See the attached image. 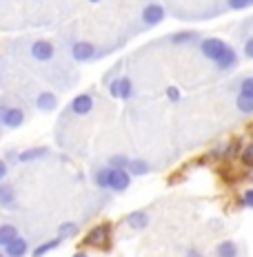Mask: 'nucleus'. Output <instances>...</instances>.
<instances>
[{"instance_id":"obj_15","label":"nucleus","mask_w":253,"mask_h":257,"mask_svg":"<svg viewBox=\"0 0 253 257\" xmlns=\"http://www.w3.org/2000/svg\"><path fill=\"white\" fill-rule=\"evenodd\" d=\"M215 67H218L220 71H231V69H235L238 67V51H235L233 47H229V49L222 53V58L215 62Z\"/></svg>"},{"instance_id":"obj_23","label":"nucleus","mask_w":253,"mask_h":257,"mask_svg":"<svg viewBox=\"0 0 253 257\" xmlns=\"http://www.w3.org/2000/svg\"><path fill=\"white\" fill-rule=\"evenodd\" d=\"M94 182H96V186H98V189L109 191V167H102V169L96 171Z\"/></svg>"},{"instance_id":"obj_22","label":"nucleus","mask_w":253,"mask_h":257,"mask_svg":"<svg viewBox=\"0 0 253 257\" xmlns=\"http://www.w3.org/2000/svg\"><path fill=\"white\" fill-rule=\"evenodd\" d=\"M80 231V226L76 222H62L60 226H58V235H60L62 239H67V237H76Z\"/></svg>"},{"instance_id":"obj_14","label":"nucleus","mask_w":253,"mask_h":257,"mask_svg":"<svg viewBox=\"0 0 253 257\" xmlns=\"http://www.w3.org/2000/svg\"><path fill=\"white\" fill-rule=\"evenodd\" d=\"M27 253H29V242L25 237H20V235L9 246H5V255L7 257H25Z\"/></svg>"},{"instance_id":"obj_30","label":"nucleus","mask_w":253,"mask_h":257,"mask_svg":"<svg viewBox=\"0 0 253 257\" xmlns=\"http://www.w3.org/2000/svg\"><path fill=\"white\" fill-rule=\"evenodd\" d=\"M240 204L246 206V208H253V189L244 191V195H242V202H240Z\"/></svg>"},{"instance_id":"obj_31","label":"nucleus","mask_w":253,"mask_h":257,"mask_svg":"<svg viewBox=\"0 0 253 257\" xmlns=\"http://www.w3.org/2000/svg\"><path fill=\"white\" fill-rule=\"evenodd\" d=\"M227 5L231 9H246L249 7V0H227Z\"/></svg>"},{"instance_id":"obj_10","label":"nucleus","mask_w":253,"mask_h":257,"mask_svg":"<svg viewBox=\"0 0 253 257\" xmlns=\"http://www.w3.org/2000/svg\"><path fill=\"white\" fill-rule=\"evenodd\" d=\"M18 206V195H16V189L9 182H0V208H7V211H14Z\"/></svg>"},{"instance_id":"obj_19","label":"nucleus","mask_w":253,"mask_h":257,"mask_svg":"<svg viewBox=\"0 0 253 257\" xmlns=\"http://www.w3.org/2000/svg\"><path fill=\"white\" fill-rule=\"evenodd\" d=\"M127 171H129L131 175H136V178H142V175H147L149 171H151V167H149L147 160H131Z\"/></svg>"},{"instance_id":"obj_11","label":"nucleus","mask_w":253,"mask_h":257,"mask_svg":"<svg viewBox=\"0 0 253 257\" xmlns=\"http://www.w3.org/2000/svg\"><path fill=\"white\" fill-rule=\"evenodd\" d=\"M34 104L38 111H42V113H51V111H56V106H58V98H56V93H51V91H40V93L36 95Z\"/></svg>"},{"instance_id":"obj_13","label":"nucleus","mask_w":253,"mask_h":257,"mask_svg":"<svg viewBox=\"0 0 253 257\" xmlns=\"http://www.w3.org/2000/svg\"><path fill=\"white\" fill-rule=\"evenodd\" d=\"M49 155V149L47 147H31V149H25V151L18 153V164H29V162H36L40 158H47Z\"/></svg>"},{"instance_id":"obj_26","label":"nucleus","mask_w":253,"mask_h":257,"mask_svg":"<svg viewBox=\"0 0 253 257\" xmlns=\"http://www.w3.org/2000/svg\"><path fill=\"white\" fill-rule=\"evenodd\" d=\"M238 93H242V95H251V98H253V76H246V78H242V80H240V84H238Z\"/></svg>"},{"instance_id":"obj_6","label":"nucleus","mask_w":253,"mask_h":257,"mask_svg":"<svg viewBox=\"0 0 253 257\" xmlns=\"http://www.w3.org/2000/svg\"><path fill=\"white\" fill-rule=\"evenodd\" d=\"M131 184V173L127 169H111L109 167V191L122 193Z\"/></svg>"},{"instance_id":"obj_8","label":"nucleus","mask_w":253,"mask_h":257,"mask_svg":"<svg viewBox=\"0 0 253 257\" xmlns=\"http://www.w3.org/2000/svg\"><path fill=\"white\" fill-rule=\"evenodd\" d=\"M164 7L162 5H158V3H149L147 7L142 9V23L147 25V27H155V25H160L164 20Z\"/></svg>"},{"instance_id":"obj_29","label":"nucleus","mask_w":253,"mask_h":257,"mask_svg":"<svg viewBox=\"0 0 253 257\" xmlns=\"http://www.w3.org/2000/svg\"><path fill=\"white\" fill-rule=\"evenodd\" d=\"M242 51H244V58H249V60H253V36L251 38L244 40V47H242Z\"/></svg>"},{"instance_id":"obj_1","label":"nucleus","mask_w":253,"mask_h":257,"mask_svg":"<svg viewBox=\"0 0 253 257\" xmlns=\"http://www.w3.org/2000/svg\"><path fill=\"white\" fill-rule=\"evenodd\" d=\"M85 246H91V248H102L107 250L111 246V224L109 222H100L96 224L91 231L85 235Z\"/></svg>"},{"instance_id":"obj_18","label":"nucleus","mask_w":253,"mask_h":257,"mask_svg":"<svg viewBox=\"0 0 253 257\" xmlns=\"http://www.w3.org/2000/svg\"><path fill=\"white\" fill-rule=\"evenodd\" d=\"M62 244V237H56V239H47V242H42L40 246H36L34 248V257H42V255H47V253H51V250H56L58 246Z\"/></svg>"},{"instance_id":"obj_25","label":"nucleus","mask_w":253,"mask_h":257,"mask_svg":"<svg viewBox=\"0 0 253 257\" xmlns=\"http://www.w3.org/2000/svg\"><path fill=\"white\" fill-rule=\"evenodd\" d=\"M240 160H242V164H244L246 169H253V142L246 144V147L240 151Z\"/></svg>"},{"instance_id":"obj_32","label":"nucleus","mask_w":253,"mask_h":257,"mask_svg":"<svg viewBox=\"0 0 253 257\" xmlns=\"http://www.w3.org/2000/svg\"><path fill=\"white\" fill-rule=\"evenodd\" d=\"M7 173H9V164L5 162L3 158H0V182H5V178H7Z\"/></svg>"},{"instance_id":"obj_37","label":"nucleus","mask_w":253,"mask_h":257,"mask_svg":"<svg viewBox=\"0 0 253 257\" xmlns=\"http://www.w3.org/2000/svg\"><path fill=\"white\" fill-rule=\"evenodd\" d=\"M89 3H100V0H89Z\"/></svg>"},{"instance_id":"obj_35","label":"nucleus","mask_w":253,"mask_h":257,"mask_svg":"<svg viewBox=\"0 0 253 257\" xmlns=\"http://www.w3.org/2000/svg\"><path fill=\"white\" fill-rule=\"evenodd\" d=\"M71 257H89V253H85V250H76Z\"/></svg>"},{"instance_id":"obj_34","label":"nucleus","mask_w":253,"mask_h":257,"mask_svg":"<svg viewBox=\"0 0 253 257\" xmlns=\"http://www.w3.org/2000/svg\"><path fill=\"white\" fill-rule=\"evenodd\" d=\"M185 257H204V253H202L200 248H187Z\"/></svg>"},{"instance_id":"obj_21","label":"nucleus","mask_w":253,"mask_h":257,"mask_svg":"<svg viewBox=\"0 0 253 257\" xmlns=\"http://www.w3.org/2000/svg\"><path fill=\"white\" fill-rule=\"evenodd\" d=\"M169 40L174 42V45H189V42L198 40V34L196 31H178V34H171Z\"/></svg>"},{"instance_id":"obj_17","label":"nucleus","mask_w":253,"mask_h":257,"mask_svg":"<svg viewBox=\"0 0 253 257\" xmlns=\"http://www.w3.org/2000/svg\"><path fill=\"white\" fill-rule=\"evenodd\" d=\"M18 228L14 226V224H0V248H5V246H9L14 242L16 237H18Z\"/></svg>"},{"instance_id":"obj_4","label":"nucleus","mask_w":253,"mask_h":257,"mask_svg":"<svg viewBox=\"0 0 253 257\" xmlns=\"http://www.w3.org/2000/svg\"><path fill=\"white\" fill-rule=\"evenodd\" d=\"M29 56L38 62H51L56 58V47L51 45L49 40L40 38V40H34L29 47Z\"/></svg>"},{"instance_id":"obj_7","label":"nucleus","mask_w":253,"mask_h":257,"mask_svg":"<svg viewBox=\"0 0 253 257\" xmlns=\"http://www.w3.org/2000/svg\"><path fill=\"white\" fill-rule=\"evenodd\" d=\"M109 93L114 95V98H120V100H131L133 98V82L127 76L116 78L114 82L109 84Z\"/></svg>"},{"instance_id":"obj_2","label":"nucleus","mask_w":253,"mask_h":257,"mask_svg":"<svg viewBox=\"0 0 253 257\" xmlns=\"http://www.w3.org/2000/svg\"><path fill=\"white\" fill-rule=\"evenodd\" d=\"M25 124V111L20 106L0 104V126L5 128H20Z\"/></svg>"},{"instance_id":"obj_24","label":"nucleus","mask_w":253,"mask_h":257,"mask_svg":"<svg viewBox=\"0 0 253 257\" xmlns=\"http://www.w3.org/2000/svg\"><path fill=\"white\" fill-rule=\"evenodd\" d=\"M129 162H131V160H129L127 155H122V153L111 155L109 158V167L111 169H129Z\"/></svg>"},{"instance_id":"obj_16","label":"nucleus","mask_w":253,"mask_h":257,"mask_svg":"<svg viewBox=\"0 0 253 257\" xmlns=\"http://www.w3.org/2000/svg\"><path fill=\"white\" fill-rule=\"evenodd\" d=\"M238 244L233 242V239H222L218 246H215V257H238L240 253H238Z\"/></svg>"},{"instance_id":"obj_36","label":"nucleus","mask_w":253,"mask_h":257,"mask_svg":"<svg viewBox=\"0 0 253 257\" xmlns=\"http://www.w3.org/2000/svg\"><path fill=\"white\" fill-rule=\"evenodd\" d=\"M0 257H7V255H5V253H3V250H0Z\"/></svg>"},{"instance_id":"obj_3","label":"nucleus","mask_w":253,"mask_h":257,"mask_svg":"<svg viewBox=\"0 0 253 257\" xmlns=\"http://www.w3.org/2000/svg\"><path fill=\"white\" fill-rule=\"evenodd\" d=\"M227 49H229V45L222 38H204L200 42V53L211 62H218Z\"/></svg>"},{"instance_id":"obj_12","label":"nucleus","mask_w":253,"mask_h":257,"mask_svg":"<svg viewBox=\"0 0 253 257\" xmlns=\"http://www.w3.org/2000/svg\"><path fill=\"white\" fill-rule=\"evenodd\" d=\"M125 222H127L129 228H133V231H142V228L149 226V213L147 211H131L125 217Z\"/></svg>"},{"instance_id":"obj_20","label":"nucleus","mask_w":253,"mask_h":257,"mask_svg":"<svg viewBox=\"0 0 253 257\" xmlns=\"http://www.w3.org/2000/svg\"><path fill=\"white\" fill-rule=\"evenodd\" d=\"M235 106H238L240 113L253 115V98H251V95H242V93H238V95H235Z\"/></svg>"},{"instance_id":"obj_27","label":"nucleus","mask_w":253,"mask_h":257,"mask_svg":"<svg viewBox=\"0 0 253 257\" xmlns=\"http://www.w3.org/2000/svg\"><path fill=\"white\" fill-rule=\"evenodd\" d=\"M224 155H227V158H235V155H240V140H238V138H235L231 144L224 147Z\"/></svg>"},{"instance_id":"obj_5","label":"nucleus","mask_w":253,"mask_h":257,"mask_svg":"<svg viewBox=\"0 0 253 257\" xmlns=\"http://www.w3.org/2000/svg\"><path fill=\"white\" fill-rule=\"evenodd\" d=\"M71 58L76 62H91L98 58V49H96L94 42L89 40H78L71 45Z\"/></svg>"},{"instance_id":"obj_28","label":"nucleus","mask_w":253,"mask_h":257,"mask_svg":"<svg viewBox=\"0 0 253 257\" xmlns=\"http://www.w3.org/2000/svg\"><path fill=\"white\" fill-rule=\"evenodd\" d=\"M166 98L171 102H180V89L178 87H166Z\"/></svg>"},{"instance_id":"obj_33","label":"nucleus","mask_w":253,"mask_h":257,"mask_svg":"<svg viewBox=\"0 0 253 257\" xmlns=\"http://www.w3.org/2000/svg\"><path fill=\"white\" fill-rule=\"evenodd\" d=\"M7 164H14V162H18V153L16 151H7V158H3Z\"/></svg>"},{"instance_id":"obj_9","label":"nucleus","mask_w":253,"mask_h":257,"mask_svg":"<svg viewBox=\"0 0 253 257\" xmlns=\"http://www.w3.org/2000/svg\"><path fill=\"white\" fill-rule=\"evenodd\" d=\"M94 95H89V93H80L76 95V98L71 100V104H69V111L71 113H76V115H89L91 111H94Z\"/></svg>"},{"instance_id":"obj_38","label":"nucleus","mask_w":253,"mask_h":257,"mask_svg":"<svg viewBox=\"0 0 253 257\" xmlns=\"http://www.w3.org/2000/svg\"><path fill=\"white\" fill-rule=\"evenodd\" d=\"M249 5H253V0H249Z\"/></svg>"}]
</instances>
